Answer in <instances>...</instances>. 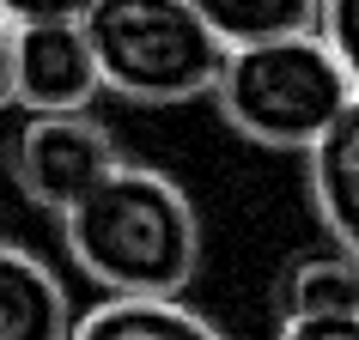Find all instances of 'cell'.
<instances>
[{"label":"cell","mask_w":359,"mask_h":340,"mask_svg":"<svg viewBox=\"0 0 359 340\" xmlns=\"http://www.w3.org/2000/svg\"><path fill=\"white\" fill-rule=\"evenodd\" d=\"M61 243L110 298H183L201 267V219L165 170L122 158L61 213Z\"/></svg>","instance_id":"6da1fadb"},{"label":"cell","mask_w":359,"mask_h":340,"mask_svg":"<svg viewBox=\"0 0 359 340\" xmlns=\"http://www.w3.org/2000/svg\"><path fill=\"white\" fill-rule=\"evenodd\" d=\"M79 24L97 55V85L128 104H189L213 92L226 61L195 0H92Z\"/></svg>","instance_id":"7a4b0ae2"},{"label":"cell","mask_w":359,"mask_h":340,"mask_svg":"<svg viewBox=\"0 0 359 340\" xmlns=\"http://www.w3.org/2000/svg\"><path fill=\"white\" fill-rule=\"evenodd\" d=\"M347 73L329 55V43L317 31L274 43H244L226 49L219 79H213V104L231 128L274 152H304L341 110H347Z\"/></svg>","instance_id":"3957f363"},{"label":"cell","mask_w":359,"mask_h":340,"mask_svg":"<svg viewBox=\"0 0 359 340\" xmlns=\"http://www.w3.org/2000/svg\"><path fill=\"white\" fill-rule=\"evenodd\" d=\"M122 164L110 128H97L86 110H61V115H31L13 140V183L25 189V201L43 213H67L79 194L104 183Z\"/></svg>","instance_id":"277c9868"},{"label":"cell","mask_w":359,"mask_h":340,"mask_svg":"<svg viewBox=\"0 0 359 340\" xmlns=\"http://www.w3.org/2000/svg\"><path fill=\"white\" fill-rule=\"evenodd\" d=\"M13 104L31 115H61L86 110L104 85H97V55L79 19H37L13 24V73H6Z\"/></svg>","instance_id":"5b68a950"},{"label":"cell","mask_w":359,"mask_h":340,"mask_svg":"<svg viewBox=\"0 0 359 340\" xmlns=\"http://www.w3.org/2000/svg\"><path fill=\"white\" fill-rule=\"evenodd\" d=\"M304 170H311L317 219L329 225L335 249H347L359 262V92L347 97V110L304 146Z\"/></svg>","instance_id":"8992f818"},{"label":"cell","mask_w":359,"mask_h":340,"mask_svg":"<svg viewBox=\"0 0 359 340\" xmlns=\"http://www.w3.org/2000/svg\"><path fill=\"white\" fill-rule=\"evenodd\" d=\"M74 304L43 255L0 237V340H67Z\"/></svg>","instance_id":"52a82bcc"},{"label":"cell","mask_w":359,"mask_h":340,"mask_svg":"<svg viewBox=\"0 0 359 340\" xmlns=\"http://www.w3.org/2000/svg\"><path fill=\"white\" fill-rule=\"evenodd\" d=\"M67 340H231L183 298H104L97 310L74 316Z\"/></svg>","instance_id":"ba28073f"},{"label":"cell","mask_w":359,"mask_h":340,"mask_svg":"<svg viewBox=\"0 0 359 340\" xmlns=\"http://www.w3.org/2000/svg\"><path fill=\"white\" fill-rule=\"evenodd\" d=\"M359 310V262L347 249L335 255H299L280 280V316H341Z\"/></svg>","instance_id":"9c48e42d"},{"label":"cell","mask_w":359,"mask_h":340,"mask_svg":"<svg viewBox=\"0 0 359 340\" xmlns=\"http://www.w3.org/2000/svg\"><path fill=\"white\" fill-rule=\"evenodd\" d=\"M195 6H201V19L213 24V37L226 49L317 31V0H195Z\"/></svg>","instance_id":"30bf717a"},{"label":"cell","mask_w":359,"mask_h":340,"mask_svg":"<svg viewBox=\"0 0 359 340\" xmlns=\"http://www.w3.org/2000/svg\"><path fill=\"white\" fill-rule=\"evenodd\" d=\"M317 37L329 43L347 85L359 92V0H317Z\"/></svg>","instance_id":"8fae6325"},{"label":"cell","mask_w":359,"mask_h":340,"mask_svg":"<svg viewBox=\"0 0 359 340\" xmlns=\"http://www.w3.org/2000/svg\"><path fill=\"white\" fill-rule=\"evenodd\" d=\"M280 340H359V310H341V316H286Z\"/></svg>","instance_id":"7c38bea8"},{"label":"cell","mask_w":359,"mask_h":340,"mask_svg":"<svg viewBox=\"0 0 359 340\" xmlns=\"http://www.w3.org/2000/svg\"><path fill=\"white\" fill-rule=\"evenodd\" d=\"M92 0H0L6 24H37V19H79Z\"/></svg>","instance_id":"4fadbf2b"},{"label":"cell","mask_w":359,"mask_h":340,"mask_svg":"<svg viewBox=\"0 0 359 340\" xmlns=\"http://www.w3.org/2000/svg\"><path fill=\"white\" fill-rule=\"evenodd\" d=\"M6 73H13V24L0 19V110L13 104V92H6Z\"/></svg>","instance_id":"5bb4252c"}]
</instances>
